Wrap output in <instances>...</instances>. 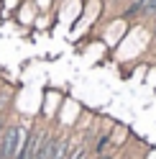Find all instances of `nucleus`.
Wrapping results in <instances>:
<instances>
[{
    "label": "nucleus",
    "mask_w": 156,
    "mask_h": 159,
    "mask_svg": "<svg viewBox=\"0 0 156 159\" xmlns=\"http://www.w3.org/2000/svg\"><path fill=\"white\" fill-rule=\"evenodd\" d=\"M26 136H28L26 126H5L3 139H0V159H15Z\"/></svg>",
    "instance_id": "nucleus-1"
},
{
    "label": "nucleus",
    "mask_w": 156,
    "mask_h": 159,
    "mask_svg": "<svg viewBox=\"0 0 156 159\" xmlns=\"http://www.w3.org/2000/svg\"><path fill=\"white\" fill-rule=\"evenodd\" d=\"M41 141H44V134L28 131V136L23 139V144H21V149H18L15 159H36V152H38V146H41Z\"/></svg>",
    "instance_id": "nucleus-2"
},
{
    "label": "nucleus",
    "mask_w": 156,
    "mask_h": 159,
    "mask_svg": "<svg viewBox=\"0 0 156 159\" xmlns=\"http://www.w3.org/2000/svg\"><path fill=\"white\" fill-rule=\"evenodd\" d=\"M54 141H56V139L44 136V141H41V146H38V152H36V159H51V154H54Z\"/></svg>",
    "instance_id": "nucleus-3"
}]
</instances>
